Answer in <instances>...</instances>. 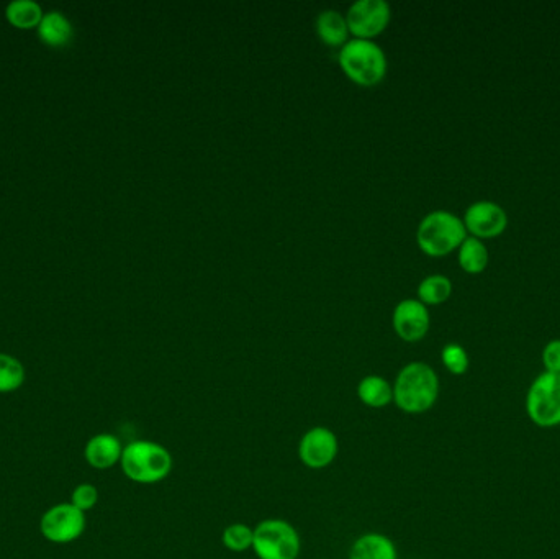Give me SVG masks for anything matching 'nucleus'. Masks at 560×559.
<instances>
[{
	"label": "nucleus",
	"mask_w": 560,
	"mask_h": 559,
	"mask_svg": "<svg viewBox=\"0 0 560 559\" xmlns=\"http://www.w3.org/2000/svg\"><path fill=\"white\" fill-rule=\"evenodd\" d=\"M439 378L430 364L413 361L403 366L393 382V404L403 414L430 412L439 399Z\"/></svg>",
	"instance_id": "f257e3e1"
},
{
	"label": "nucleus",
	"mask_w": 560,
	"mask_h": 559,
	"mask_svg": "<svg viewBox=\"0 0 560 559\" xmlns=\"http://www.w3.org/2000/svg\"><path fill=\"white\" fill-rule=\"evenodd\" d=\"M120 466L130 481L151 486L164 481L172 473L171 451L161 443L151 440H136L123 448Z\"/></svg>",
	"instance_id": "f03ea898"
},
{
	"label": "nucleus",
	"mask_w": 560,
	"mask_h": 559,
	"mask_svg": "<svg viewBox=\"0 0 560 559\" xmlns=\"http://www.w3.org/2000/svg\"><path fill=\"white\" fill-rule=\"evenodd\" d=\"M469 237L466 225L448 210H434L421 220L416 241L425 255L433 258L449 255L459 250L462 241Z\"/></svg>",
	"instance_id": "7ed1b4c3"
},
{
	"label": "nucleus",
	"mask_w": 560,
	"mask_h": 559,
	"mask_svg": "<svg viewBox=\"0 0 560 559\" xmlns=\"http://www.w3.org/2000/svg\"><path fill=\"white\" fill-rule=\"evenodd\" d=\"M339 66L351 81L364 87L379 84L387 74L385 53L371 40L346 41L339 51Z\"/></svg>",
	"instance_id": "20e7f679"
},
{
	"label": "nucleus",
	"mask_w": 560,
	"mask_h": 559,
	"mask_svg": "<svg viewBox=\"0 0 560 559\" xmlns=\"http://www.w3.org/2000/svg\"><path fill=\"white\" fill-rule=\"evenodd\" d=\"M258 559H299L302 540L292 523L266 519L254 528L253 548Z\"/></svg>",
	"instance_id": "39448f33"
},
{
	"label": "nucleus",
	"mask_w": 560,
	"mask_h": 559,
	"mask_svg": "<svg viewBox=\"0 0 560 559\" xmlns=\"http://www.w3.org/2000/svg\"><path fill=\"white\" fill-rule=\"evenodd\" d=\"M524 409L528 419L539 428L560 425V374L544 373L534 379L526 392Z\"/></svg>",
	"instance_id": "423d86ee"
},
{
	"label": "nucleus",
	"mask_w": 560,
	"mask_h": 559,
	"mask_svg": "<svg viewBox=\"0 0 560 559\" xmlns=\"http://www.w3.org/2000/svg\"><path fill=\"white\" fill-rule=\"evenodd\" d=\"M86 530V514L71 502L56 504L46 510L40 520V532L56 545H66L82 537Z\"/></svg>",
	"instance_id": "0eeeda50"
},
{
	"label": "nucleus",
	"mask_w": 560,
	"mask_h": 559,
	"mask_svg": "<svg viewBox=\"0 0 560 559\" xmlns=\"http://www.w3.org/2000/svg\"><path fill=\"white\" fill-rule=\"evenodd\" d=\"M390 17L392 10L385 0H357L349 7L346 22L359 40H369L384 32Z\"/></svg>",
	"instance_id": "6e6552de"
},
{
	"label": "nucleus",
	"mask_w": 560,
	"mask_h": 559,
	"mask_svg": "<svg viewBox=\"0 0 560 559\" xmlns=\"http://www.w3.org/2000/svg\"><path fill=\"white\" fill-rule=\"evenodd\" d=\"M467 235L479 240L502 237L508 228V214L502 205L492 200H479L469 205L462 219Z\"/></svg>",
	"instance_id": "1a4fd4ad"
},
{
	"label": "nucleus",
	"mask_w": 560,
	"mask_h": 559,
	"mask_svg": "<svg viewBox=\"0 0 560 559\" xmlns=\"http://www.w3.org/2000/svg\"><path fill=\"white\" fill-rule=\"evenodd\" d=\"M339 453L336 433L328 427H312L299 441V458L308 469H325L333 464Z\"/></svg>",
	"instance_id": "9d476101"
},
{
	"label": "nucleus",
	"mask_w": 560,
	"mask_h": 559,
	"mask_svg": "<svg viewBox=\"0 0 560 559\" xmlns=\"http://www.w3.org/2000/svg\"><path fill=\"white\" fill-rule=\"evenodd\" d=\"M393 330L408 343L423 340L430 332V312L423 302L405 299L393 310Z\"/></svg>",
	"instance_id": "9b49d317"
},
{
	"label": "nucleus",
	"mask_w": 560,
	"mask_h": 559,
	"mask_svg": "<svg viewBox=\"0 0 560 559\" xmlns=\"http://www.w3.org/2000/svg\"><path fill=\"white\" fill-rule=\"evenodd\" d=\"M123 448L122 441L112 433H99L87 441L84 458L91 468L107 471L120 464Z\"/></svg>",
	"instance_id": "f8f14e48"
},
{
	"label": "nucleus",
	"mask_w": 560,
	"mask_h": 559,
	"mask_svg": "<svg viewBox=\"0 0 560 559\" xmlns=\"http://www.w3.org/2000/svg\"><path fill=\"white\" fill-rule=\"evenodd\" d=\"M349 559H398L397 545L384 533H364L351 546Z\"/></svg>",
	"instance_id": "ddd939ff"
},
{
	"label": "nucleus",
	"mask_w": 560,
	"mask_h": 559,
	"mask_svg": "<svg viewBox=\"0 0 560 559\" xmlns=\"http://www.w3.org/2000/svg\"><path fill=\"white\" fill-rule=\"evenodd\" d=\"M357 397L369 409H384L393 402V386L382 376L371 374L357 384Z\"/></svg>",
	"instance_id": "4468645a"
},
{
	"label": "nucleus",
	"mask_w": 560,
	"mask_h": 559,
	"mask_svg": "<svg viewBox=\"0 0 560 559\" xmlns=\"http://www.w3.org/2000/svg\"><path fill=\"white\" fill-rule=\"evenodd\" d=\"M457 261H459V266H461L464 273H484L485 269H487L488 261H490L484 241L469 235L466 240L462 241V245L457 250Z\"/></svg>",
	"instance_id": "2eb2a0df"
},
{
	"label": "nucleus",
	"mask_w": 560,
	"mask_h": 559,
	"mask_svg": "<svg viewBox=\"0 0 560 559\" xmlns=\"http://www.w3.org/2000/svg\"><path fill=\"white\" fill-rule=\"evenodd\" d=\"M317 32L326 45L344 46L348 40V22L338 10H325L318 15Z\"/></svg>",
	"instance_id": "dca6fc26"
},
{
	"label": "nucleus",
	"mask_w": 560,
	"mask_h": 559,
	"mask_svg": "<svg viewBox=\"0 0 560 559\" xmlns=\"http://www.w3.org/2000/svg\"><path fill=\"white\" fill-rule=\"evenodd\" d=\"M38 33H40V38L45 41L46 45L64 46L68 45L69 40L73 37V28H71V23L64 19L63 15L58 14V12H51L41 20Z\"/></svg>",
	"instance_id": "f3484780"
},
{
	"label": "nucleus",
	"mask_w": 560,
	"mask_h": 559,
	"mask_svg": "<svg viewBox=\"0 0 560 559\" xmlns=\"http://www.w3.org/2000/svg\"><path fill=\"white\" fill-rule=\"evenodd\" d=\"M452 282L443 274H433L421 281L418 286V297L420 302L428 307V305H441L451 297Z\"/></svg>",
	"instance_id": "a211bd4d"
},
{
	"label": "nucleus",
	"mask_w": 560,
	"mask_h": 559,
	"mask_svg": "<svg viewBox=\"0 0 560 559\" xmlns=\"http://www.w3.org/2000/svg\"><path fill=\"white\" fill-rule=\"evenodd\" d=\"M7 19L17 28H33L43 20L41 7L32 0H17L7 7Z\"/></svg>",
	"instance_id": "6ab92c4d"
},
{
	"label": "nucleus",
	"mask_w": 560,
	"mask_h": 559,
	"mask_svg": "<svg viewBox=\"0 0 560 559\" xmlns=\"http://www.w3.org/2000/svg\"><path fill=\"white\" fill-rule=\"evenodd\" d=\"M25 382V368L14 356L0 353V394L19 391Z\"/></svg>",
	"instance_id": "aec40b11"
},
{
	"label": "nucleus",
	"mask_w": 560,
	"mask_h": 559,
	"mask_svg": "<svg viewBox=\"0 0 560 559\" xmlns=\"http://www.w3.org/2000/svg\"><path fill=\"white\" fill-rule=\"evenodd\" d=\"M254 528L246 523H231L223 530L222 543L226 550L244 553L253 548Z\"/></svg>",
	"instance_id": "412c9836"
},
{
	"label": "nucleus",
	"mask_w": 560,
	"mask_h": 559,
	"mask_svg": "<svg viewBox=\"0 0 560 559\" xmlns=\"http://www.w3.org/2000/svg\"><path fill=\"white\" fill-rule=\"evenodd\" d=\"M441 361L452 376H464L470 368L469 353L464 346L457 343L444 346L441 351Z\"/></svg>",
	"instance_id": "4be33fe9"
},
{
	"label": "nucleus",
	"mask_w": 560,
	"mask_h": 559,
	"mask_svg": "<svg viewBox=\"0 0 560 559\" xmlns=\"http://www.w3.org/2000/svg\"><path fill=\"white\" fill-rule=\"evenodd\" d=\"M97 502H99V489L94 484L82 482L79 486L74 487L73 494H71V504L82 510L84 514L87 510L94 509Z\"/></svg>",
	"instance_id": "5701e85b"
},
{
	"label": "nucleus",
	"mask_w": 560,
	"mask_h": 559,
	"mask_svg": "<svg viewBox=\"0 0 560 559\" xmlns=\"http://www.w3.org/2000/svg\"><path fill=\"white\" fill-rule=\"evenodd\" d=\"M541 360L546 373L560 374V340H551L544 346Z\"/></svg>",
	"instance_id": "b1692460"
}]
</instances>
